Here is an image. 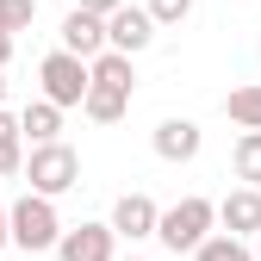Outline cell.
I'll list each match as a JSON object with an SVG mask.
<instances>
[{
  "label": "cell",
  "mask_w": 261,
  "mask_h": 261,
  "mask_svg": "<svg viewBox=\"0 0 261 261\" xmlns=\"http://www.w3.org/2000/svg\"><path fill=\"white\" fill-rule=\"evenodd\" d=\"M218 199H205V193H187L180 205H168L162 212V230H155V243L162 249H174V255H199L218 230Z\"/></svg>",
  "instance_id": "1"
},
{
  "label": "cell",
  "mask_w": 261,
  "mask_h": 261,
  "mask_svg": "<svg viewBox=\"0 0 261 261\" xmlns=\"http://www.w3.org/2000/svg\"><path fill=\"white\" fill-rule=\"evenodd\" d=\"M38 100H50V106H87V87H93V62H81V56H69V50H50L44 62H38Z\"/></svg>",
  "instance_id": "2"
},
{
  "label": "cell",
  "mask_w": 261,
  "mask_h": 261,
  "mask_svg": "<svg viewBox=\"0 0 261 261\" xmlns=\"http://www.w3.org/2000/svg\"><path fill=\"white\" fill-rule=\"evenodd\" d=\"M62 230H69V224L56 218V199H44V193H25V199H13V249L44 255V249L62 243Z\"/></svg>",
  "instance_id": "3"
},
{
  "label": "cell",
  "mask_w": 261,
  "mask_h": 261,
  "mask_svg": "<svg viewBox=\"0 0 261 261\" xmlns=\"http://www.w3.org/2000/svg\"><path fill=\"white\" fill-rule=\"evenodd\" d=\"M25 180H31V193H44V199H62L69 187H81V155L69 143H38L31 162H25Z\"/></svg>",
  "instance_id": "4"
},
{
  "label": "cell",
  "mask_w": 261,
  "mask_h": 261,
  "mask_svg": "<svg viewBox=\"0 0 261 261\" xmlns=\"http://www.w3.org/2000/svg\"><path fill=\"white\" fill-rule=\"evenodd\" d=\"M56 255L62 261H118V230L112 224H69Z\"/></svg>",
  "instance_id": "5"
},
{
  "label": "cell",
  "mask_w": 261,
  "mask_h": 261,
  "mask_svg": "<svg viewBox=\"0 0 261 261\" xmlns=\"http://www.w3.org/2000/svg\"><path fill=\"white\" fill-rule=\"evenodd\" d=\"M155 19H149V7H124V13H112L106 19V50H118V56H137V50H149L155 44Z\"/></svg>",
  "instance_id": "6"
},
{
  "label": "cell",
  "mask_w": 261,
  "mask_h": 261,
  "mask_svg": "<svg viewBox=\"0 0 261 261\" xmlns=\"http://www.w3.org/2000/svg\"><path fill=\"white\" fill-rule=\"evenodd\" d=\"M106 224H112L124 243H143V237H155V230H162V205L149 199V193H124V199L112 205V218H106Z\"/></svg>",
  "instance_id": "7"
},
{
  "label": "cell",
  "mask_w": 261,
  "mask_h": 261,
  "mask_svg": "<svg viewBox=\"0 0 261 261\" xmlns=\"http://www.w3.org/2000/svg\"><path fill=\"white\" fill-rule=\"evenodd\" d=\"M218 224H224V230H230V237H261V187H230V193H224V199H218Z\"/></svg>",
  "instance_id": "8"
},
{
  "label": "cell",
  "mask_w": 261,
  "mask_h": 261,
  "mask_svg": "<svg viewBox=\"0 0 261 261\" xmlns=\"http://www.w3.org/2000/svg\"><path fill=\"white\" fill-rule=\"evenodd\" d=\"M62 50L69 56H81V62H93V56H106V19H93V13H69L62 19Z\"/></svg>",
  "instance_id": "9"
},
{
  "label": "cell",
  "mask_w": 261,
  "mask_h": 261,
  "mask_svg": "<svg viewBox=\"0 0 261 261\" xmlns=\"http://www.w3.org/2000/svg\"><path fill=\"white\" fill-rule=\"evenodd\" d=\"M199 143H205V130L193 124V118H162V124H155V155H162V162H193Z\"/></svg>",
  "instance_id": "10"
},
{
  "label": "cell",
  "mask_w": 261,
  "mask_h": 261,
  "mask_svg": "<svg viewBox=\"0 0 261 261\" xmlns=\"http://www.w3.org/2000/svg\"><path fill=\"white\" fill-rule=\"evenodd\" d=\"M19 130L31 137V149H38V143H62V106H50V100H31V106L19 112Z\"/></svg>",
  "instance_id": "11"
},
{
  "label": "cell",
  "mask_w": 261,
  "mask_h": 261,
  "mask_svg": "<svg viewBox=\"0 0 261 261\" xmlns=\"http://www.w3.org/2000/svg\"><path fill=\"white\" fill-rule=\"evenodd\" d=\"M81 112H87L93 124H118V118L130 112V93H124V87H106V81H93V87H87V106H81Z\"/></svg>",
  "instance_id": "12"
},
{
  "label": "cell",
  "mask_w": 261,
  "mask_h": 261,
  "mask_svg": "<svg viewBox=\"0 0 261 261\" xmlns=\"http://www.w3.org/2000/svg\"><path fill=\"white\" fill-rule=\"evenodd\" d=\"M224 118H230V124H243V130H261V81H249V87H230V93H224Z\"/></svg>",
  "instance_id": "13"
},
{
  "label": "cell",
  "mask_w": 261,
  "mask_h": 261,
  "mask_svg": "<svg viewBox=\"0 0 261 261\" xmlns=\"http://www.w3.org/2000/svg\"><path fill=\"white\" fill-rule=\"evenodd\" d=\"M230 168H237V180H243V187H261V130H243V137H237Z\"/></svg>",
  "instance_id": "14"
},
{
  "label": "cell",
  "mask_w": 261,
  "mask_h": 261,
  "mask_svg": "<svg viewBox=\"0 0 261 261\" xmlns=\"http://www.w3.org/2000/svg\"><path fill=\"white\" fill-rule=\"evenodd\" d=\"M25 168V130H19V118L0 106V174H19Z\"/></svg>",
  "instance_id": "15"
},
{
  "label": "cell",
  "mask_w": 261,
  "mask_h": 261,
  "mask_svg": "<svg viewBox=\"0 0 261 261\" xmlns=\"http://www.w3.org/2000/svg\"><path fill=\"white\" fill-rule=\"evenodd\" d=\"M93 81H106V87H137V69H130V56H118V50H106V56H93Z\"/></svg>",
  "instance_id": "16"
},
{
  "label": "cell",
  "mask_w": 261,
  "mask_h": 261,
  "mask_svg": "<svg viewBox=\"0 0 261 261\" xmlns=\"http://www.w3.org/2000/svg\"><path fill=\"white\" fill-rule=\"evenodd\" d=\"M193 261H261V255H255V249H249L243 237H230V230H218V237H212V243H205L199 255H193Z\"/></svg>",
  "instance_id": "17"
},
{
  "label": "cell",
  "mask_w": 261,
  "mask_h": 261,
  "mask_svg": "<svg viewBox=\"0 0 261 261\" xmlns=\"http://www.w3.org/2000/svg\"><path fill=\"white\" fill-rule=\"evenodd\" d=\"M38 19V0H0V38H13Z\"/></svg>",
  "instance_id": "18"
},
{
  "label": "cell",
  "mask_w": 261,
  "mask_h": 261,
  "mask_svg": "<svg viewBox=\"0 0 261 261\" xmlns=\"http://www.w3.org/2000/svg\"><path fill=\"white\" fill-rule=\"evenodd\" d=\"M187 13H193V0H149L155 25H187Z\"/></svg>",
  "instance_id": "19"
},
{
  "label": "cell",
  "mask_w": 261,
  "mask_h": 261,
  "mask_svg": "<svg viewBox=\"0 0 261 261\" xmlns=\"http://www.w3.org/2000/svg\"><path fill=\"white\" fill-rule=\"evenodd\" d=\"M75 7H81V13H93V19H112V13H124V7H130V0H75Z\"/></svg>",
  "instance_id": "20"
},
{
  "label": "cell",
  "mask_w": 261,
  "mask_h": 261,
  "mask_svg": "<svg viewBox=\"0 0 261 261\" xmlns=\"http://www.w3.org/2000/svg\"><path fill=\"white\" fill-rule=\"evenodd\" d=\"M13 243V205H0V249Z\"/></svg>",
  "instance_id": "21"
},
{
  "label": "cell",
  "mask_w": 261,
  "mask_h": 261,
  "mask_svg": "<svg viewBox=\"0 0 261 261\" xmlns=\"http://www.w3.org/2000/svg\"><path fill=\"white\" fill-rule=\"evenodd\" d=\"M7 62H13V38H0V75H7Z\"/></svg>",
  "instance_id": "22"
},
{
  "label": "cell",
  "mask_w": 261,
  "mask_h": 261,
  "mask_svg": "<svg viewBox=\"0 0 261 261\" xmlns=\"http://www.w3.org/2000/svg\"><path fill=\"white\" fill-rule=\"evenodd\" d=\"M0 100H7V81H0Z\"/></svg>",
  "instance_id": "23"
},
{
  "label": "cell",
  "mask_w": 261,
  "mask_h": 261,
  "mask_svg": "<svg viewBox=\"0 0 261 261\" xmlns=\"http://www.w3.org/2000/svg\"><path fill=\"white\" fill-rule=\"evenodd\" d=\"M130 261H143V255H130Z\"/></svg>",
  "instance_id": "24"
}]
</instances>
